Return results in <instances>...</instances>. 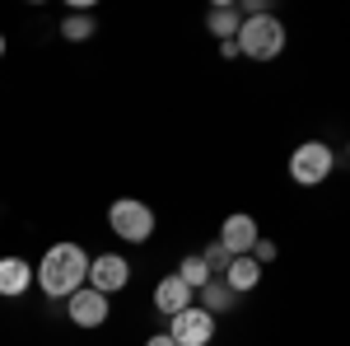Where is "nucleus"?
Listing matches in <instances>:
<instances>
[{
	"instance_id": "f03ea898",
	"label": "nucleus",
	"mask_w": 350,
	"mask_h": 346,
	"mask_svg": "<svg viewBox=\"0 0 350 346\" xmlns=\"http://www.w3.org/2000/svg\"><path fill=\"white\" fill-rule=\"evenodd\" d=\"M285 24L275 19V14H247L234 33V47H239L247 61H275V56L285 52Z\"/></svg>"
},
{
	"instance_id": "ddd939ff",
	"label": "nucleus",
	"mask_w": 350,
	"mask_h": 346,
	"mask_svg": "<svg viewBox=\"0 0 350 346\" xmlns=\"http://www.w3.org/2000/svg\"><path fill=\"white\" fill-rule=\"evenodd\" d=\"M243 24V10H234V5H215L211 14H206V28L215 33L219 42H234V33H239Z\"/></svg>"
},
{
	"instance_id": "dca6fc26",
	"label": "nucleus",
	"mask_w": 350,
	"mask_h": 346,
	"mask_svg": "<svg viewBox=\"0 0 350 346\" xmlns=\"http://www.w3.org/2000/svg\"><path fill=\"white\" fill-rule=\"evenodd\" d=\"M201 262L211 267V276H219V271H224V267H229V253H224V248H219V243H211V248H206V253H201Z\"/></svg>"
},
{
	"instance_id": "f3484780",
	"label": "nucleus",
	"mask_w": 350,
	"mask_h": 346,
	"mask_svg": "<svg viewBox=\"0 0 350 346\" xmlns=\"http://www.w3.org/2000/svg\"><path fill=\"white\" fill-rule=\"evenodd\" d=\"M145 346H173V337L168 332H154V337H145Z\"/></svg>"
},
{
	"instance_id": "9b49d317",
	"label": "nucleus",
	"mask_w": 350,
	"mask_h": 346,
	"mask_svg": "<svg viewBox=\"0 0 350 346\" xmlns=\"http://www.w3.org/2000/svg\"><path fill=\"white\" fill-rule=\"evenodd\" d=\"M187 304H196V295H191L178 276H163L159 286H154V309H159V314H168V319H173V314H183Z\"/></svg>"
},
{
	"instance_id": "2eb2a0df",
	"label": "nucleus",
	"mask_w": 350,
	"mask_h": 346,
	"mask_svg": "<svg viewBox=\"0 0 350 346\" xmlns=\"http://www.w3.org/2000/svg\"><path fill=\"white\" fill-rule=\"evenodd\" d=\"M61 38H66V42H84V38H94V19H89V14H66Z\"/></svg>"
},
{
	"instance_id": "6e6552de",
	"label": "nucleus",
	"mask_w": 350,
	"mask_h": 346,
	"mask_svg": "<svg viewBox=\"0 0 350 346\" xmlns=\"http://www.w3.org/2000/svg\"><path fill=\"white\" fill-rule=\"evenodd\" d=\"M257 239H262V234H257V220H252L247 211H234L224 225H219V239H215V243L229 253V258H247Z\"/></svg>"
},
{
	"instance_id": "1a4fd4ad",
	"label": "nucleus",
	"mask_w": 350,
	"mask_h": 346,
	"mask_svg": "<svg viewBox=\"0 0 350 346\" xmlns=\"http://www.w3.org/2000/svg\"><path fill=\"white\" fill-rule=\"evenodd\" d=\"M33 286V267L24 258H0V299H24Z\"/></svg>"
},
{
	"instance_id": "f8f14e48",
	"label": "nucleus",
	"mask_w": 350,
	"mask_h": 346,
	"mask_svg": "<svg viewBox=\"0 0 350 346\" xmlns=\"http://www.w3.org/2000/svg\"><path fill=\"white\" fill-rule=\"evenodd\" d=\"M196 299H201V309H206L211 319H219V314H229V309H234V299H239V295L229 291V286H224L219 276H211V281H206V286L196 291Z\"/></svg>"
},
{
	"instance_id": "f257e3e1",
	"label": "nucleus",
	"mask_w": 350,
	"mask_h": 346,
	"mask_svg": "<svg viewBox=\"0 0 350 346\" xmlns=\"http://www.w3.org/2000/svg\"><path fill=\"white\" fill-rule=\"evenodd\" d=\"M84 276H89V253H84L80 243H52L47 253H42V262L33 271V281L42 286L47 299H70V295L84 286Z\"/></svg>"
},
{
	"instance_id": "7ed1b4c3",
	"label": "nucleus",
	"mask_w": 350,
	"mask_h": 346,
	"mask_svg": "<svg viewBox=\"0 0 350 346\" xmlns=\"http://www.w3.org/2000/svg\"><path fill=\"white\" fill-rule=\"evenodd\" d=\"M108 225L122 243H145L154 234V211L145 201H135V197H122V201L108 206Z\"/></svg>"
},
{
	"instance_id": "a211bd4d",
	"label": "nucleus",
	"mask_w": 350,
	"mask_h": 346,
	"mask_svg": "<svg viewBox=\"0 0 350 346\" xmlns=\"http://www.w3.org/2000/svg\"><path fill=\"white\" fill-rule=\"evenodd\" d=\"M0 56H5V33H0Z\"/></svg>"
},
{
	"instance_id": "39448f33",
	"label": "nucleus",
	"mask_w": 350,
	"mask_h": 346,
	"mask_svg": "<svg viewBox=\"0 0 350 346\" xmlns=\"http://www.w3.org/2000/svg\"><path fill=\"white\" fill-rule=\"evenodd\" d=\"M126 281H131V262H126L122 253H98V258H89V276H84L89 291L117 295V291H126Z\"/></svg>"
},
{
	"instance_id": "20e7f679",
	"label": "nucleus",
	"mask_w": 350,
	"mask_h": 346,
	"mask_svg": "<svg viewBox=\"0 0 350 346\" xmlns=\"http://www.w3.org/2000/svg\"><path fill=\"white\" fill-rule=\"evenodd\" d=\"M332 164H336L332 145L304 140V145H295V155H290V178H295L299 187H323L327 178H332Z\"/></svg>"
},
{
	"instance_id": "4468645a",
	"label": "nucleus",
	"mask_w": 350,
	"mask_h": 346,
	"mask_svg": "<svg viewBox=\"0 0 350 346\" xmlns=\"http://www.w3.org/2000/svg\"><path fill=\"white\" fill-rule=\"evenodd\" d=\"M173 276H178V281H183V286L196 295L206 281H211V267L201 262V253H191V258H183V262H178V271H173Z\"/></svg>"
},
{
	"instance_id": "0eeeda50",
	"label": "nucleus",
	"mask_w": 350,
	"mask_h": 346,
	"mask_svg": "<svg viewBox=\"0 0 350 346\" xmlns=\"http://www.w3.org/2000/svg\"><path fill=\"white\" fill-rule=\"evenodd\" d=\"M66 314H70V323L75 328H103L112 314V299L98 291H89V286H80V291L66 299Z\"/></svg>"
},
{
	"instance_id": "9d476101",
	"label": "nucleus",
	"mask_w": 350,
	"mask_h": 346,
	"mask_svg": "<svg viewBox=\"0 0 350 346\" xmlns=\"http://www.w3.org/2000/svg\"><path fill=\"white\" fill-rule=\"evenodd\" d=\"M219 281H224L234 295H252L257 286H262V267L252 262V258H229V267L219 271Z\"/></svg>"
},
{
	"instance_id": "423d86ee",
	"label": "nucleus",
	"mask_w": 350,
	"mask_h": 346,
	"mask_svg": "<svg viewBox=\"0 0 350 346\" xmlns=\"http://www.w3.org/2000/svg\"><path fill=\"white\" fill-rule=\"evenodd\" d=\"M168 337H173V346H211L215 342V319L201 304H187L183 314H173Z\"/></svg>"
}]
</instances>
